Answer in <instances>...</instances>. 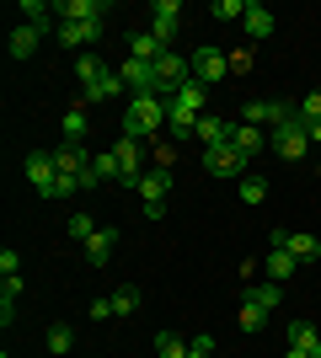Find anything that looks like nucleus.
Here are the masks:
<instances>
[{
    "mask_svg": "<svg viewBox=\"0 0 321 358\" xmlns=\"http://www.w3.org/2000/svg\"><path fill=\"white\" fill-rule=\"evenodd\" d=\"M16 268H22V262H16V252H11V246H6V252H0V273H6V278H11Z\"/></svg>",
    "mask_w": 321,
    "mask_h": 358,
    "instance_id": "ea45409f",
    "label": "nucleus"
},
{
    "mask_svg": "<svg viewBox=\"0 0 321 358\" xmlns=\"http://www.w3.org/2000/svg\"><path fill=\"white\" fill-rule=\"evenodd\" d=\"M262 193H268L262 177H241V203H262Z\"/></svg>",
    "mask_w": 321,
    "mask_h": 358,
    "instance_id": "f704fd0d",
    "label": "nucleus"
},
{
    "mask_svg": "<svg viewBox=\"0 0 321 358\" xmlns=\"http://www.w3.org/2000/svg\"><path fill=\"white\" fill-rule=\"evenodd\" d=\"M187 348H193V353H204V358H209V353H214V337H209V331H199V337H193V343H187Z\"/></svg>",
    "mask_w": 321,
    "mask_h": 358,
    "instance_id": "58836bf2",
    "label": "nucleus"
},
{
    "mask_svg": "<svg viewBox=\"0 0 321 358\" xmlns=\"http://www.w3.org/2000/svg\"><path fill=\"white\" fill-rule=\"evenodd\" d=\"M107 315H118V310H113V299H92V321H107Z\"/></svg>",
    "mask_w": 321,
    "mask_h": 358,
    "instance_id": "4c0bfd02",
    "label": "nucleus"
},
{
    "mask_svg": "<svg viewBox=\"0 0 321 358\" xmlns=\"http://www.w3.org/2000/svg\"><path fill=\"white\" fill-rule=\"evenodd\" d=\"M134 187H139V198H145V203H166V187H171L166 166H155V171H145V177H139Z\"/></svg>",
    "mask_w": 321,
    "mask_h": 358,
    "instance_id": "2eb2a0df",
    "label": "nucleus"
},
{
    "mask_svg": "<svg viewBox=\"0 0 321 358\" xmlns=\"http://www.w3.org/2000/svg\"><path fill=\"white\" fill-rule=\"evenodd\" d=\"M97 230H102V224H97L92 214H70V224H64V236H70V241H80V246H86V241L97 236Z\"/></svg>",
    "mask_w": 321,
    "mask_h": 358,
    "instance_id": "b1692460",
    "label": "nucleus"
},
{
    "mask_svg": "<svg viewBox=\"0 0 321 358\" xmlns=\"http://www.w3.org/2000/svg\"><path fill=\"white\" fill-rule=\"evenodd\" d=\"M86 139V107H70L64 113V145H80Z\"/></svg>",
    "mask_w": 321,
    "mask_h": 358,
    "instance_id": "bb28decb",
    "label": "nucleus"
},
{
    "mask_svg": "<svg viewBox=\"0 0 321 358\" xmlns=\"http://www.w3.org/2000/svg\"><path fill=\"white\" fill-rule=\"evenodd\" d=\"M294 268H300V262H294V252H284V246H268V278H273V284H284Z\"/></svg>",
    "mask_w": 321,
    "mask_h": 358,
    "instance_id": "4be33fe9",
    "label": "nucleus"
},
{
    "mask_svg": "<svg viewBox=\"0 0 321 358\" xmlns=\"http://www.w3.org/2000/svg\"><path fill=\"white\" fill-rule=\"evenodd\" d=\"M225 134H230V123H225V118H214V113H204V118H199V129H193V139H199L204 150L225 145Z\"/></svg>",
    "mask_w": 321,
    "mask_h": 358,
    "instance_id": "6ab92c4d",
    "label": "nucleus"
},
{
    "mask_svg": "<svg viewBox=\"0 0 321 358\" xmlns=\"http://www.w3.org/2000/svg\"><path fill=\"white\" fill-rule=\"evenodd\" d=\"M321 331L311 327V321H290V348H316Z\"/></svg>",
    "mask_w": 321,
    "mask_h": 358,
    "instance_id": "2f4dec72",
    "label": "nucleus"
},
{
    "mask_svg": "<svg viewBox=\"0 0 321 358\" xmlns=\"http://www.w3.org/2000/svg\"><path fill=\"white\" fill-rule=\"evenodd\" d=\"M123 86L134 91V96H155V64H145V59H123Z\"/></svg>",
    "mask_w": 321,
    "mask_h": 358,
    "instance_id": "1a4fd4ad",
    "label": "nucleus"
},
{
    "mask_svg": "<svg viewBox=\"0 0 321 358\" xmlns=\"http://www.w3.org/2000/svg\"><path fill=\"white\" fill-rule=\"evenodd\" d=\"M76 348V331L70 327H48V353H70Z\"/></svg>",
    "mask_w": 321,
    "mask_h": 358,
    "instance_id": "72a5a7b5",
    "label": "nucleus"
},
{
    "mask_svg": "<svg viewBox=\"0 0 321 358\" xmlns=\"http://www.w3.org/2000/svg\"><path fill=\"white\" fill-rule=\"evenodd\" d=\"M38 43H43V32H38V27H27V22H16V27H11V59H32Z\"/></svg>",
    "mask_w": 321,
    "mask_h": 358,
    "instance_id": "dca6fc26",
    "label": "nucleus"
},
{
    "mask_svg": "<svg viewBox=\"0 0 321 358\" xmlns=\"http://www.w3.org/2000/svg\"><path fill=\"white\" fill-rule=\"evenodd\" d=\"M123 91H129V86H123V75H118V70H102V80H97V86H86V102H118Z\"/></svg>",
    "mask_w": 321,
    "mask_h": 358,
    "instance_id": "a211bd4d",
    "label": "nucleus"
},
{
    "mask_svg": "<svg viewBox=\"0 0 321 358\" xmlns=\"http://www.w3.org/2000/svg\"><path fill=\"white\" fill-rule=\"evenodd\" d=\"M306 134H311V145H321V123H311V129H306Z\"/></svg>",
    "mask_w": 321,
    "mask_h": 358,
    "instance_id": "79ce46f5",
    "label": "nucleus"
},
{
    "mask_svg": "<svg viewBox=\"0 0 321 358\" xmlns=\"http://www.w3.org/2000/svg\"><path fill=\"white\" fill-rule=\"evenodd\" d=\"M236 321H241V331H262V321H268V310H262L257 299H241V315H236Z\"/></svg>",
    "mask_w": 321,
    "mask_h": 358,
    "instance_id": "c85d7f7f",
    "label": "nucleus"
},
{
    "mask_svg": "<svg viewBox=\"0 0 321 358\" xmlns=\"http://www.w3.org/2000/svg\"><path fill=\"white\" fill-rule=\"evenodd\" d=\"M54 16H59V22L92 27V22H102V6H97V0H54Z\"/></svg>",
    "mask_w": 321,
    "mask_h": 358,
    "instance_id": "9d476101",
    "label": "nucleus"
},
{
    "mask_svg": "<svg viewBox=\"0 0 321 358\" xmlns=\"http://www.w3.org/2000/svg\"><path fill=\"white\" fill-rule=\"evenodd\" d=\"M230 145H236V150H241V155H246V161H252V155H257V150H268V134H262V129H252V123H230Z\"/></svg>",
    "mask_w": 321,
    "mask_h": 358,
    "instance_id": "f8f14e48",
    "label": "nucleus"
},
{
    "mask_svg": "<svg viewBox=\"0 0 321 358\" xmlns=\"http://www.w3.org/2000/svg\"><path fill=\"white\" fill-rule=\"evenodd\" d=\"M166 129V96H129L123 107V139H150Z\"/></svg>",
    "mask_w": 321,
    "mask_h": 358,
    "instance_id": "f03ea898",
    "label": "nucleus"
},
{
    "mask_svg": "<svg viewBox=\"0 0 321 358\" xmlns=\"http://www.w3.org/2000/svg\"><path fill=\"white\" fill-rule=\"evenodd\" d=\"M204 171H209V177H225V182H230V177H246V155L225 139V145L204 150Z\"/></svg>",
    "mask_w": 321,
    "mask_h": 358,
    "instance_id": "39448f33",
    "label": "nucleus"
},
{
    "mask_svg": "<svg viewBox=\"0 0 321 358\" xmlns=\"http://www.w3.org/2000/svg\"><path fill=\"white\" fill-rule=\"evenodd\" d=\"M161 54H166V43H161V38H155L150 27H139L134 38H129V59H145V64H155Z\"/></svg>",
    "mask_w": 321,
    "mask_h": 358,
    "instance_id": "ddd939ff",
    "label": "nucleus"
},
{
    "mask_svg": "<svg viewBox=\"0 0 321 358\" xmlns=\"http://www.w3.org/2000/svg\"><path fill=\"white\" fill-rule=\"evenodd\" d=\"M246 6H252V0H214L209 16L214 22H246Z\"/></svg>",
    "mask_w": 321,
    "mask_h": 358,
    "instance_id": "5701e85b",
    "label": "nucleus"
},
{
    "mask_svg": "<svg viewBox=\"0 0 321 358\" xmlns=\"http://www.w3.org/2000/svg\"><path fill=\"white\" fill-rule=\"evenodd\" d=\"M187 358H204V353H187Z\"/></svg>",
    "mask_w": 321,
    "mask_h": 358,
    "instance_id": "c03bdc74",
    "label": "nucleus"
},
{
    "mask_svg": "<svg viewBox=\"0 0 321 358\" xmlns=\"http://www.w3.org/2000/svg\"><path fill=\"white\" fill-rule=\"evenodd\" d=\"M246 38H252V43H262V38H273V11H268V6H257V0H252V6H246Z\"/></svg>",
    "mask_w": 321,
    "mask_h": 358,
    "instance_id": "4468645a",
    "label": "nucleus"
},
{
    "mask_svg": "<svg viewBox=\"0 0 321 358\" xmlns=\"http://www.w3.org/2000/svg\"><path fill=\"white\" fill-rule=\"evenodd\" d=\"M225 70H230V54H220V48H193V80L199 86H214V80H225Z\"/></svg>",
    "mask_w": 321,
    "mask_h": 358,
    "instance_id": "0eeeda50",
    "label": "nucleus"
},
{
    "mask_svg": "<svg viewBox=\"0 0 321 358\" xmlns=\"http://www.w3.org/2000/svg\"><path fill=\"white\" fill-rule=\"evenodd\" d=\"M155 353H161V358H187L193 348H187L177 331H155Z\"/></svg>",
    "mask_w": 321,
    "mask_h": 358,
    "instance_id": "393cba45",
    "label": "nucleus"
},
{
    "mask_svg": "<svg viewBox=\"0 0 321 358\" xmlns=\"http://www.w3.org/2000/svg\"><path fill=\"white\" fill-rule=\"evenodd\" d=\"M311 358H321V343H316V348H311Z\"/></svg>",
    "mask_w": 321,
    "mask_h": 358,
    "instance_id": "37998d69",
    "label": "nucleus"
},
{
    "mask_svg": "<svg viewBox=\"0 0 321 358\" xmlns=\"http://www.w3.org/2000/svg\"><path fill=\"white\" fill-rule=\"evenodd\" d=\"M284 358H311V348H284Z\"/></svg>",
    "mask_w": 321,
    "mask_h": 358,
    "instance_id": "a19ab883",
    "label": "nucleus"
},
{
    "mask_svg": "<svg viewBox=\"0 0 321 358\" xmlns=\"http://www.w3.org/2000/svg\"><path fill=\"white\" fill-rule=\"evenodd\" d=\"M268 246L294 252V262H316V257H321V241L311 236V230H268Z\"/></svg>",
    "mask_w": 321,
    "mask_h": 358,
    "instance_id": "423d86ee",
    "label": "nucleus"
},
{
    "mask_svg": "<svg viewBox=\"0 0 321 358\" xmlns=\"http://www.w3.org/2000/svg\"><path fill=\"white\" fill-rule=\"evenodd\" d=\"M204 102H209V86H199V80H187L177 96H166V134L193 139V129H199V118H204Z\"/></svg>",
    "mask_w": 321,
    "mask_h": 358,
    "instance_id": "f257e3e1",
    "label": "nucleus"
},
{
    "mask_svg": "<svg viewBox=\"0 0 321 358\" xmlns=\"http://www.w3.org/2000/svg\"><path fill=\"white\" fill-rule=\"evenodd\" d=\"M0 299H11V305L22 299V273H11V278H0Z\"/></svg>",
    "mask_w": 321,
    "mask_h": 358,
    "instance_id": "c9c22d12",
    "label": "nucleus"
},
{
    "mask_svg": "<svg viewBox=\"0 0 321 358\" xmlns=\"http://www.w3.org/2000/svg\"><path fill=\"white\" fill-rule=\"evenodd\" d=\"M113 310H118V315H134V310H139V289H134V284H123L118 294H113Z\"/></svg>",
    "mask_w": 321,
    "mask_h": 358,
    "instance_id": "473e14b6",
    "label": "nucleus"
},
{
    "mask_svg": "<svg viewBox=\"0 0 321 358\" xmlns=\"http://www.w3.org/2000/svg\"><path fill=\"white\" fill-rule=\"evenodd\" d=\"M54 166H59V177H80V171L92 166V155H86L80 145H59L54 150Z\"/></svg>",
    "mask_w": 321,
    "mask_h": 358,
    "instance_id": "f3484780",
    "label": "nucleus"
},
{
    "mask_svg": "<svg viewBox=\"0 0 321 358\" xmlns=\"http://www.w3.org/2000/svg\"><path fill=\"white\" fill-rule=\"evenodd\" d=\"M22 171H27V182H32V193H38V198H54V182H59L54 150H27V155H22Z\"/></svg>",
    "mask_w": 321,
    "mask_h": 358,
    "instance_id": "7ed1b4c3",
    "label": "nucleus"
},
{
    "mask_svg": "<svg viewBox=\"0 0 321 358\" xmlns=\"http://www.w3.org/2000/svg\"><path fill=\"white\" fill-rule=\"evenodd\" d=\"M230 70H236V75L252 70V48H236V54H230Z\"/></svg>",
    "mask_w": 321,
    "mask_h": 358,
    "instance_id": "e433bc0d",
    "label": "nucleus"
},
{
    "mask_svg": "<svg viewBox=\"0 0 321 358\" xmlns=\"http://www.w3.org/2000/svg\"><path fill=\"white\" fill-rule=\"evenodd\" d=\"M113 155H118L123 182H139V139H118V145H113Z\"/></svg>",
    "mask_w": 321,
    "mask_h": 358,
    "instance_id": "aec40b11",
    "label": "nucleus"
},
{
    "mask_svg": "<svg viewBox=\"0 0 321 358\" xmlns=\"http://www.w3.org/2000/svg\"><path fill=\"white\" fill-rule=\"evenodd\" d=\"M97 38H102V22H92V27H80V22H59V43H64V48H80V54H92Z\"/></svg>",
    "mask_w": 321,
    "mask_h": 358,
    "instance_id": "9b49d317",
    "label": "nucleus"
},
{
    "mask_svg": "<svg viewBox=\"0 0 321 358\" xmlns=\"http://www.w3.org/2000/svg\"><path fill=\"white\" fill-rule=\"evenodd\" d=\"M294 118L306 123V129H311V123H321V91H311V96H300V102H294Z\"/></svg>",
    "mask_w": 321,
    "mask_h": 358,
    "instance_id": "7c9ffc66",
    "label": "nucleus"
},
{
    "mask_svg": "<svg viewBox=\"0 0 321 358\" xmlns=\"http://www.w3.org/2000/svg\"><path fill=\"white\" fill-rule=\"evenodd\" d=\"M92 171H97V182L123 177V171H118V155H113V150H97V155H92Z\"/></svg>",
    "mask_w": 321,
    "mask_h": 358,
    "instance_id": "cd10ccee",
    "label": "nucleus"
},
{
    "mask_svg": "<svg viewBox=\"0 0 321 358\" xmlns=\"http://www.w3.org/2000/svg\"><path fill=\"white\" fill-rule=\"evenodd\" d=\"M268 150H273L278 161H300V155L311 150V134H306V123L294 118V123H284V129H273V134H268Z\"/></svg>",
    "mask_w": 321,
    "mask_h": 358,
    "instance_id": "20e7f679",
    "label": "nucleus"
},
{
    "mask_svg": "<svg viewBox=\"0 0 321 358\" xmlns=\"http://www.w3.org/2000/svg\"><path fill=\"white\" fill-rule=\"evenodd\" d=\"M102 70H107V64L97 59V54H80V59H76V75H80V91H86V86H97V80H102Z\"/></svg>",
    "mask_w": 321,
    "mask_h": 358,
    "instance_id": "a878e982",
    "label": "nucleus"
},
{
    "mask_svg": "<svg viewBox=\"0 0 321 358\" xmlns=\"http://www.w3.org/2000/svg\"><path fill=\"white\" fill-rule=\"evenodd\" d=\"M113 246H118V230H97V236L86 241V257H92V268H107Z\"/></svg>",
    "mask_w": 321,
    "mask_h": 358,
    "instance_id": "412c9836",
    "label": "nucleus"
},
{
    "mask_svg": "<svg viewBox=\"0 0 321 358\" xmlns=\"http://www.w3.org/2000/svg\"><path fill=\"white\" fill-rule=\"evenodd\" d=\"M177 22H183V6H177V0H155L150 6V32L166 48H171V38H177Z\"/></svg>",
    "mask_w": 321,
    "mask_h": 358,
    "instance_id": "6e6552de",
    "label": "nucleus"
},
{
    "mask_svg": "<svg viewBox=\"0 0 321 358\" xmlns=\"http://www.w3.org/2000/svg\"><path fill=\"white\" fill-rule=\"evenodd\" d=\"M246 299H257L262 310H278V299H284V289H278L273 278H268V284H252V294H246Z\"/></svg>",
    "mask_w": 321,
    "mask_h": 358,
    "instance_id": "c756f323",
    "label": "nucleus"
}]
</instances>
